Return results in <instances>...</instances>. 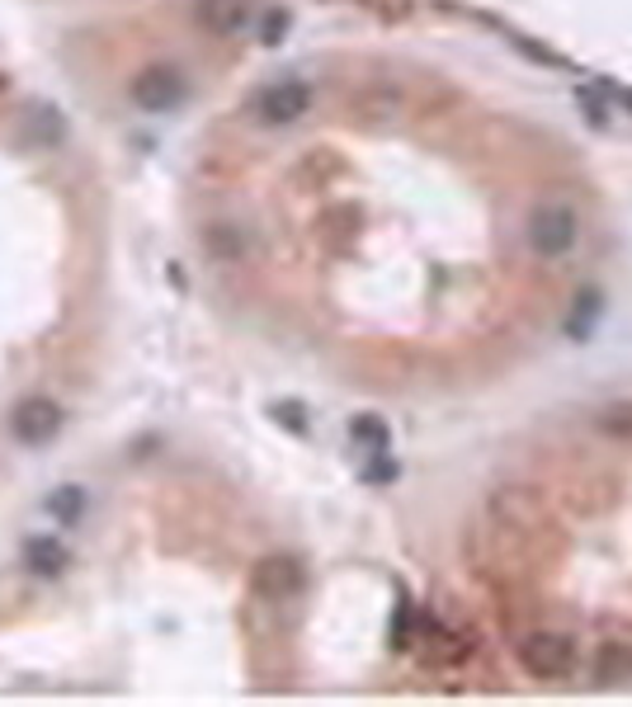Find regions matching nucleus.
<instances>
[{"label":"nucleus","instance_id":"f257e3e1","mask_svg":"<svg viewBox=\"0 0 632 707\" xmlns=\"http://www.w3.org/2000/svg\"><path fill=\"white\" fill-rule=\"evenodd\" d=\"M519 665L529 679H567L576 670V642L562 632H533L519 642Z\"/></svg>","mask_w":632,"mask_h":707},{"label":"nucleus","instance_id":"39448f33","mask_svg":"<svg viewBox=\"0 0 632 707\" xmlns=\"http://www.w3.org/2000/svg\"><path fill=\"white\" fill-rule=\"evenodd\" d=\"M57 425H62V411L52 401H43V397H29L15 411V420H10V429H15V439L20 444H29V448H38V444H48L52 434H57Z\"/></svg>","mask_w":632,"mask_h":707},{"label":"nucleus","instance_id":"7ed1b4c3","mask_svg":"<svg viewBox=\"0 0 632 707\" xmlns=\"http://www.w3.org/2000/svg\"><path fill=\"white\" fill-rule=\"evenodd\" d=\"M307 108H312V90L302 86V80H274V86H265L255 94V118L260 124H293V118H302Z\"/></svg>","mask_w":632,"mask_h":707},{"label":"nucleus","instance_id":"0eeeda50","mask_svg":"<svg viewBox=\"0 0 632 707\" xmlns=\"http://www.w3.org/2000/svg\"><path fill=\"white\" fill-rule=\"evenodd\" d=\"M632 674V651L628 646H604L599 651V665H595V679L599 684H623V679Z\"/></svg>","mask_w":632,"mask_h":707},{"label":"nucleus","instance_id":"20e7f679","mask_svg":"<svg viewBox=\"0 0 632 707\" xmlns=\"http://www.w3.org/2000/svg\"><path fill=\"white\" fill-rule=\"evenodd\" d=\"M128 94L146 114H170V108L184 100V80H180V72H170V66H146V72L132 80Z\"/></svg>","mask_w":632,"mask_h":707},{"label":"nucleus","instance_id":"423d86ee","mask_svg":"<svg viewBox=\"0 0 632 707\" xmlns=\"http://www.w3.org/2000/svg\"><path fill=\"white\" fill-rule=\"evenodd\" d=\"M198 15L212 34H241L250 24V0H204Z\"/></svg>","mask_w":632,"mask_h":707},{"label":"nucleus","instance_id":"6e6552de","mask_svg":"<svg viewBox=\"0 0 632 707\" xmlns=\"http://www.w3.org/2000/svg\"><path fill=\"white\" fill-rule=\"evenodd\" d=\"M38 552H43V556H34L38 570H57V562H62V548H57V542H38Z\"/></svg>","mask_w":632,"mask_h":707},{"label":"nucleus","instance_id":"f03ea898","mask_svg":"<svg viewBox=\"0 0 632 707\" xmlns=\"http://www.w3.org/2000/svg\"><path fill=\"white\" fill-rule=\"evenodd\" d=\"M576 236H581V222H576V213L567 203H543V208H533L529 217V246L543 255V260H562Z\"/></svg>","mask_w":632,"mask_h":707}]
</instances>
